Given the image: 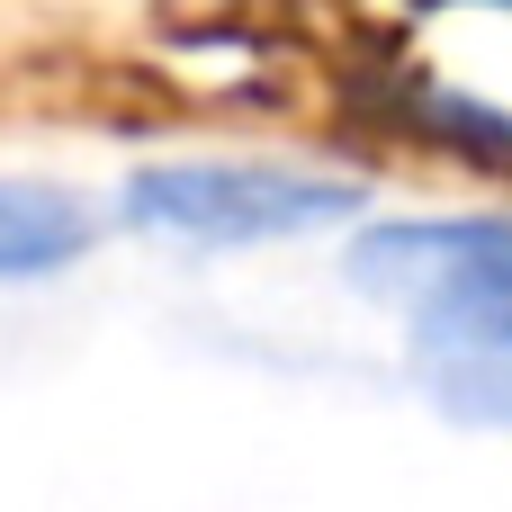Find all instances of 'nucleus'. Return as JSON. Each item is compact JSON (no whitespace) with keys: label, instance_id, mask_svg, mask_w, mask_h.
I'll return each instance as SVG.
<instances>
[{"label":"nucleus","instance_id":"nucleus-2","mask_svg":"<svg viewBox=\"0 0 512 512\" xmlns=\"http://www.w3.org/2000/svg\"><path fill=\"white\" fill-rule=\"evenodd\" d=\"M126 216L180 243H288L360 216V180L288 171V162H162L126 180Z\"/></svg>","mask_w":512,"mask_h":512},{"label":"nucleus","instance_id":"nucleus-1","mask_svg":"<svg viewBox=\"0 0 512 512\" xmlns=\"http://www.w3.org/2000/svg\"><path fill=\"white\" fill-rule=\"evenodd\" d=\"M351 279L414 306L423 342L512 351V216H441V225L360 234Z\"/></svg>","mask_w":512,"mask_h":512},{"label":"nucleus","instance_id":"nucleus-3","mask_svg":"<svg viewBox=\"0 0 512 512\" xmlns=\"http://www.w3.org/2000/svg\"><path fill=\"white\" fill-rule=\"evenodd\" d=\"M90 252V207L45 180H0V279H36Z\"/></svg>","mask_w":512,"mask_h":512},{"label":"nucleus","instance_id":"nucleus-4","mask_svg":"<svg viewBox=\"0 0 512 512\" xmlns=\"http://www.w3.org/2000/svg\"><path fill=\"white\" fill-rule=\"evenodd\" d=\"M423 387L459 423H512V351L486 342H423Z\"/></svg>","mask_w":512,"mask_h":512}]
</instances>
